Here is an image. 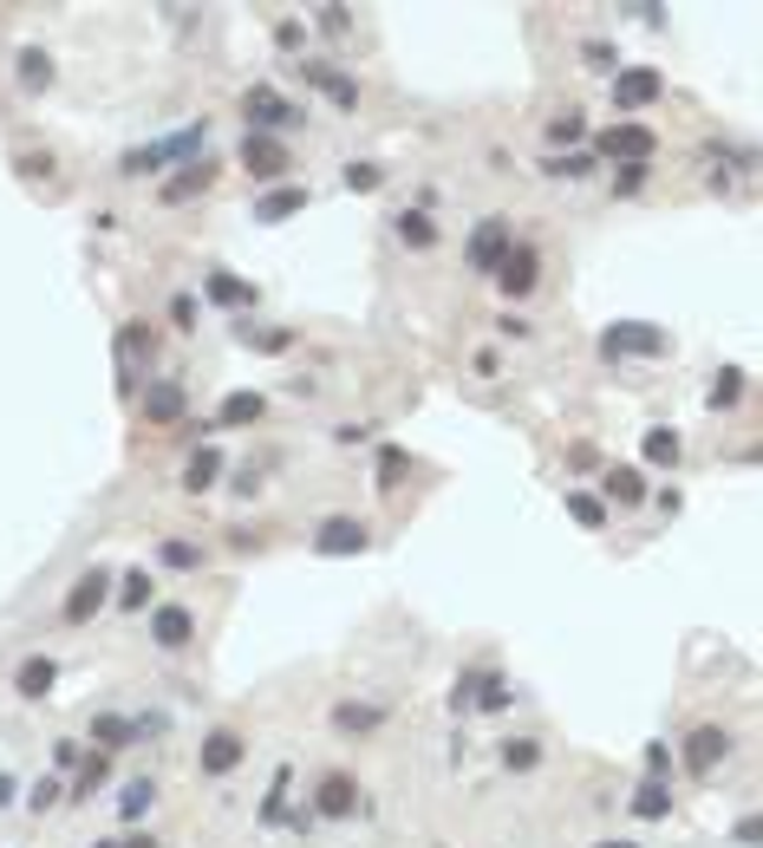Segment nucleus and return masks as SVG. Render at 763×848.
<instances>
[{"instance_id":"obj_39","label":"nucleus","mask_w":763,"mask_h":848,"mask_svg":"<svg viewBox=\"0 0 763 848\" xmlns=\"http://www.w3.org/2000/svg\"><path fill=\"white\" fill-rule=\"evenodd\" d=\"M340 183H346V189H359V196H372V189H379V183H385V170H379V163H366V157H359V163H346V170H340Z\"/></svg>"},{"instance_id":"obj_3","label":"nucleus","mask_w":763,"mask_h":848,"mask_svg":"<svg viewBox=\"0 0 763 848\" xmlns=\"http://www.w3.org/2000/svg\"><path fill=\"white\" fill-rule=\"evenodd\" d=\"M104 601H111V568H98V562H91V568H85V575L72 581V594H65L59 620H65V627H85V620H91V614H98Z\"/></svg>"},{"instance_id":"obj_4","label":"nucleus","mask_w":763,"mask_h":848,"mask_svg":"<svg viewBox=\"0 0 763 848\" xmlns=\"http://www.w3.org/2000/svg\"><path fill=\"white\" fill-rule=\"evenodd\" d=\"M601 353H607V359H620V353L660 359V353H666V333H660V327H647V320H620V327H607V333H601Z\"/></svg>"},{"instance_id":"obj_5","label":"nucleus","mask_w":763,"mask_h":848,"mask_svg":"<svg viewBox=\"0 0 763 848\" xmlns=\"http://www.w3.org/2000/svg\"><path fill=\"white\" fill-rule=\"evenodd\" d=\"M660 91H666V72H660V65H627V72H614V105H620V111H647Z\"/></svg>"},{"instance_id":"obj_17","label":"nucleus","mask_w":763,"mask_h":848,"mask_svg":"<svg viewBox=\"0 0 763 848\" xmlns=\"http://www.w3.org/2000/svg\"><path fill=\"white\" fill-rule=\"evenodd\" d=\"M209 183H216V163H183V170H176V176H170V183H163L157 196H163V202L176 209V202H189V196H202Z\"/></svg>"},{"instance_id":"obj_35","label":"nucleus","mask_w":763,"mask_h":848,"mask_svg":"<svg viewBox=\"0 0 763 848\" xmlns=\"http://www.w3.org/2000/svg\"><path fill=\"white\" fill-rule=\"evenodd\" d=\"M562 503H568V516H575L581 529H601V523H607V503H601V496H588V490H568Z\"/></svg>"},{"instance_id":"obj_6","label":"nucleus","mask_w":763,"mask_h":848,"mask_svg":"<svg viewBox=\"0 0 763 848\" xmlns=\"http://www.w3.org/2000/svg\"><path fill=\"white\" fill-rule=\"evenodd\" d=\"M242 163H248V176H261V183H274V176H287V170H294L287 144H281V137H261V131H248V137H242Z\"/></svg>"},{"instance_id":"obj_18","label":"nucleus","mask_w":763,"mask_h":848,"mask_svg":"<svg viewBox=\"0 0 763 848\" xmlns=\"http://www.w3.org/2000/svg\"><path fill=\"white\" fill-rule=\"evenodd\" d=\"M52 679H59V666L52 660H20V673H13V699H46L52 692Z\"/></svg>"},{"instance_id":"obj_24","label":"nucleus","mask_w":763,"mask_h":848,"mask_svg":"<svg viewBox=\"0 0 763 848\" xmlns=\"http://www.w3.org/2000/svg\"><path fill=\"white\" fill-rule=\"evenodd\" d=\"M216 477H222V451H216V444H202V451H196V457L183 464V490L196 496V490H209Z\"/></svg>"},{"instance_id":"obj_45","label":"nucleus","mask_w":763,"mask_h":848,"mask_svg":"<svg viewBox=\"0 0 763 848\" xmlns=\"http://www.w3.org/2000/svg\"><path fill=\"white\" fill-rule=\"evenodd\" d=\"M281 803H287V771H274V790H268V803H261V823H281V816H287Z\"/></svg>"},{"instance_id":"obj_25","label":"nucleus","mask_w":763,"mask_h":848,"mask_svg":"<svg viewBox=\"0 0 763 848\" xmlns=\"http://www.w3.org/2000/svg\"><path fill=\"white\" fill-rule=\"evenodd\" d=\"M666 810H673V784H660V777H647V784L633 790V816H640V823H660Z\"/></svg>"},{"instance_id":"obj_23","label":"nucleus","mask_w":763,"mask_h":848,"mask_svg":"<svg viewBox=\"0 0 763 848\" xmlns=\"http://www.w3.org/2000/svg\"><path fill=\"white\" fill-rule=\"evenodd\" d=\"M209 300H222V307H255V281L216 268V274H209Z\"/></svg>"},{"instance_id":"obj_9","label":"nucleus","mask_w":763,"mask_h":848,"mask_svg":"<svg viewBox=\"0 0 763 848\" xmlns=\"http://www.w3.org/2000/svg\"><path fill=\"white\" fill-rule=\"evenodd\" d=\"M313 810H320L327 823H346V816L359 810V784H353V771H327V777L313 784Z\"/></svg>"},{"instance_id":"obj_31","label":"nucleus","mask_w":763,"mask_h":848,"mask_svg":"<svg viewBox=\"0 0 763 848\" xmlns=\"http://www.w3.org/2000/svg\"><path fill=\"white\" fill-rule=\"evenodd\" d=\"M157 562H163V568H202V542L163 536V542H157Z\"/></svg>"},{"instance_id":"obj_52","label":"nucleus","mask_w":763,"mask_h":848,"mask_svg":"<svg viewBox=\"0 0 763 848\" xmlns=\"http://www.w3.org/2000/svg\"><path fill=\"white\" fill-rule=\"evenodd\" d=\"M52 758H59V771H78V764H85V751H78V745H52Z\"/></svg>"},{"instance_id":"obj_40","label":"nucleus","mask_w":763,"mask_h":848,"mask_svg":"<svg viewBox=\"0 0 763 848\" xmlns=\"http://www.w3.org/2000/svg\"><path fill=\"white\" fill-rule=\"evenodd\" d=\"M150 594H157V588H150V575H144V568H131V575L118 581V607H131V614H137Z\"/></svg>"},{"instance_id":"obj_16","label":"nucleus","mask_w":763,"mask_h":848,"mask_svg":"<svg viewBox=\"0 0 763 848\" xmlns=\"http://www.w3.org/2000/svg\"><path fill=\"white\" fill-rule=\"evenodd\" d=\"M307 209V189L300 183H274L268 196H255V222H287V216H300Z\"/></svg>"},{"instance_id":"obj_36","label":"nucleus","mask_w":763,"mask_h":848,"mask_svg":"<svg viewBox=\"0 0 763 848\" xmlns=\"http://www.w3.org/2000/svg\"><path fill=\"white\" fill-rule=\"evenodd\" d=\"M333 725H340V732H379V725H385V705H340Z\"/></svg>"},{"instance_id":"obj_11","label":"nucleus","mask_w":763,"mask_h":848,"mask_svg":"<svg viewBox=\"0 0 763 848\" xmlns=\"http://www.w3.org/2000/svg\"><path fill=\"white\" fill-rule=\"evenodd\" d=\"M242 758H248L242 732H229V725H222V732H209V738H202V751H196V771H202V777H229Z\"/></svg>"},{"instance_id":"obj_27","label":"nucleus","mask_w":763,"mask_h":848,"mask_svg":"<svg viewBox=\"0 0 763 848\" xmlns=\"http://www.w3.org/2000/svg\"><path fill=\"white\" fill-rule=\"evenodd\" d=\"M496 764L522 777V771H536V764H542V745H536V738H503V745H496Z\"/></svg>"},{"instance_id":"obj_50","label":"nucleus","mask_w":763,"mask_h":848,"mask_svg":"<svg viewBox=\"0 0 763 848\" xmlns=\"http://www.w3.org/2000/svg\"><path fill=\"white\" fill-rule=\"evenodd\" d=\"M20 176H52V157L39 150V157H20Z\"/></svg>"},{"instance_id":"obj_53","label":"nucleus","mask_w":763,"mask_h":848,"mask_svg":"<svg viewBox=\"0 0 763 848\" xmlns=\"http://www.w3.org/2000/svg\"><path fill=\"white\" fill-rule=\"evenodd\" d=\"M666 764H673L666 745H647V777H666Z\"/></svg>"},{"instance_id":"obj_57","label":"nucleus","mask_w":763,"mask_h":848,"mask_svg":"<svg viewBox=\"0 0 763 848\" xmlns=\"http://www.w3.org/2000/svg\"><path fill=\"white\" fill-rule=\"evenodd\" d=\"M601 848H633V843H601Z\"/></svg>"},{"instance_id":"obj_49","label":"nucleus","mask_w":763,"mask_h":848,"mask_svg":"<svg viewBox=\"0 0 763 848\" xmlns=\"http://www.w3.org/2000/svg\"><path fill=\"white\" fill-rule=\"evenodd\" d=\"M581 52H588V65H614V46H607V39H588Z\"/></svg>"},{"instance_id":"obj_19","label":"nucleus","mask_w":763,"mask_h":848,"mask_svg":"<svg viewBox=\"0 0 763 848\" xmlns=\"http://www.w3.org/2000/svg\"><path fill=\"white\" fill-rule=\"evenodd\" d=\"M392 235H398L405 248H438V222H431L424 209H398V216H392Z\"/></svg>"},{"instance_id":"obj_1","label":"nucleus","mask_w":763,"mask_h":848,"mask_svg":"<svg viewBox=\"0 0 763 848\" xmlns=\"http://www.w3.org/2000/svg\"><path fill=\"white\" fill-rule=\"evenodd\" d=\"M242 118H248L261 137H281V131L307 124V111H300V105H287V98H281V91H268V85H248V91H242Z\"/></svg>"},{"instance_id":"obj_20","label":"nucleus","mask_w":763,"mask_h":848,"mask_svg":"<svg viewBox=\"0 0 763 848\" xmlns=\"http://www.w3.org/2000/svg\"><path fill=\"white\" fill-rule=\"evenodd\" d=\"M744 385H751V379H744V366H718V372H712V385H705V405H712V411H731V405L744 398Z\"/></svg>"},{"instance_id":"obj_41","label":"nucleus","mask_w":763,"mask_h":848,"mask_svg":"<svg viewBox=\"0 0 763 848\" xmlns=\"http://www.w3.org/2000/svg\"><path fill=\"white\" fill-rule=\"evenodd\" d=\"M647 176H653L647 163H614V196H640V189H647Z\"/></svg>"},{"instance_id":"obj_22","label":"nucleus","mask_w":763,"mask_h":848,"mask_svg":"<svg viewBox=\"0 0 763 848\" xmlns=\"http://www.w3.org/2000/svg\"><path fill=\"white\" fill-rule=\"evenodd\" d=\"M601 490H607V496H601V503H620V509H627V503H647V477H640V470H633V464H614V470H607V483H601Z\"/></svg>"},{"instance_id":"obj_48","label":"nucleus","mask_w":763,"mask_h":848,"mask_svg":"<svg viewBox=\"0 0 763 848\" xmlns=\"http://www.w3.org/2000/svg\"><path fill=\"white\" fill-rule=\"evenodd\" d=\"M366 438H372L366 425H333V444H346V451H353V444H366Z\"/></svg>"},{"instance_id":"obj_46","label":"nucleus","mask_w":763,"mask_h":848,"mask_svg":"<svg viewBox=\"0 0 763 848\" xmlns=\"http://www.w3.org/2000/svg\"><path fill=\"white\" fill-rule=\"evenodd\" d=\"M170 320L189 333V327H196V294H176V300H170Z\"/></svg>"},{"instance_id":"obj_21","label":"nucleus","mask_w":763,"mask_h":848,"mask_svg":"<svg viewBox=\"0 0 763 848\" xmlns=\"http://www.w3.org/2000/svg\"><path fill=\"white\" fill-rule=\"evenodd\" d=\"M640 457H647L653 470H673V464L686 457V444H679V431H673V425H653V431H647V444H640Z\"/></svg>"},{"instance_id":"obj_29","label":"nucleus","mask_w":763,"mask_h":848,"mask_svg":"<svg viewBox=\"0 0 763 848\" xmlns=\"http://www.w3.org/2000/svg\"><path fill=\"white\" fill-rule=\"evenodd\" d=\"M91 738H98L104 751H124V745L137 738V725H131V718H118V712H98V718H91Z\"/></svg>"},{"instance_id":"obj_14","label":"nucleus","mask_w":763,"mask_h":848,"mask_svg":"<svg viewBox=\"0 0 763 848\" xmlns=\"http://www.w3.org/2000/svg\"><path fill=\"white\" fill-rule=\"evenodd\" d=\"M150 640H157L163 653H183V647L196 640V614H189V607H157V614H150Z\"/></svg>"},{"instance_id":"obj_15","label":"nucleus","mask_w":763,"mask_h":848,"mask_svg":"<svg viewBox=\"0 0 763 848\" xmlns=\"http://www.w3.org/2000/svg\"><path fill=\"white\" fill-rule=\"evenodd\" d=\"M300 78H307L313 91H327L340 111H359V78H346L340 65H300Z\"/></svg>"},{"instance_id":"obj_13","label":"nucleus","mask_w":763,"mask_h":848,"mask_svg":"<svg viewBox=\"0 0 763 848\" xmlns=\"http://www.w3.org/2000/svg\"><path fill=\"white\" fill-rule=\"evenodd\" d=\"M189 411V392L176 385V379H157V385H144V425H176Z\"/></svg>"},{"instance_id":"obj_2","label":"nucleus","mask_w":763,"mask_h":848,"mask_svg":"<svg viewBox=\"0 0 763 848\" xmlns=\"http://www.w3.org/2000/svg\"><path fill=\"white\" fill-rule=\"evenodd\" d=\"M496 287H503V300H529L542 287V255L529 242H509V255L496 261Z\"/></svg>"},{"instance_id":"obj_10","label":"nucleus","mask_w":763,"mask_h":848,"mask_svg":"<svg viewBox=\"0 0 763 848\" xmlns=\"http://www.w3.org/2000/svg\"><path fill=\"white\" fill-rule=\"evenodd\" d=\"M509 255V222L503 216H490V222H477V235H470V248H464V261L477 268V274H496V261Z\"/></svg>"},{"instance_id":"obj_44","label":"nucleus","mask_w":763,"mask_h":848,"mask_svg":"<svg viewBox=\"0 0 763 848\" xmlns=\"http://www.w3.org/2000/svg\"><path fill=\"white\" fill-rule=\"evenodd\" d=\"M542 170H549L555 183H575V176H588V157H549Z\"/></svg>"},{"instance_id":"obj_42","label":"nucleus","mask_w":763,"mask_h":848,"mask_svg":"<svg viewBox=\"0 0 763 848\" xmlns=\"http://www.w3.org/2000/svg\"><path fill=\"white\" fill-rule=\"evenodd\" d=\"M157 163H170V157H163V144H150V150H131V157H124V176H150Z\"/></svg>"},{"instance_id":"obj_30","label":"nucleus","mask_w":763,"mask_h":848,"mask_svg":"<svg viewBox=\"0 0 763 848\" xmlns=\"http://www.w3.org/2000/svg\"><path fill=\"white\" fill-rule=\"evenodd\" d=\"M150 803H157V784H150V777H131V784H124V797H118V816H124V823H144V810H150Z\"/></svg>"},{"instance_id":"obj_33","label":"nucleus","mask_w":763,"mask_h":848,"mask_svg":"<svg viewBox=\"0 0 763 848\" xmlns=\"http://www.w3.org/2000/svg\"><path fill=\"white\" fill-rule=\"evenodd\" d=\"M542 131H549V144L562 150V144H581V137H588V118H581V111H555Z\"/></svg>"},{"instance_id":"obj_55","label":"nucleus","mask_w":763,"mask_h":848,"mask_svg":"<svg viewBox=\"0 0 763 848\" xmlns=\"http://www.w3.org/2000/svg\"><path fill=\"white\" fill-rule=\"evenodd\" d=\"M0 810H13V777L0 771Z\"/></svg>"},{"instance_id":"obj_8","label":"nucleus","mask_w":763,"mask_h":848,"mask_svg":"<svg viewBox=\"0 0 763 848\" xmlns=\"http://www.w3.org/2000/svg\"><path fill=\"white\" fill-rule=\"evenodd\" d=\"M725 758H731V732H725V725H699V732L686 738V771H692V777H712Z\"/></svg>"},{"instance_id":"obj_26","label":"nucleus","mask_w":763,"mask_h":848,"mask_svg":"<svg viewBox=\"0 0 763 848\" xmlns=\"http://www.w3.org/2000/svg\"><path fill=\"white\" fill-rule=\"evenodd\" d=\"M405 477H411V457H405L398 444H385V451H379V477H372V490H379V496H392Z\"/></svg>"},{"instance_id":"obj_34","label":"nucleus","mask_w":763,"mask_h":848,"mask_svg":"<svg viewBox=\"0 0 763 848\" xmlns=\"http://www.w3.org/2000/svg\"><path fill=\"white\" fill-rule=\"evenodd\" d=\"M235 340H242V346H255V353H287V346H294V333H287V327H242Z\"/></svg>"},{"instance_id":"obj_43","label":"nucleus","mask_w":763,"mask_h":848,"mask_svg":"<svg viewBox=\"0 0 763 848\" xmlns=\"http://www.w3.org/2000/svg\"><path fill=\"white\" fill-rule=\"evenodd\" d=\"M26 810H33V816H46V810H59V784H52V777H39V784L26 790Z\"/></svg>"},{"instance_id":"obj_37","label":"nucleus","mask_w":763,"mask_h":848,"mask_svg":"<svg viewBox=\"0 0 763 848\" xmlns=\"http://www.w3.org/2000/svg\"><path fill=\"white\" fill-rule=\"evenodd\" d=\"M118 346L150 359V353H157V327H150V320H124V327H118Z\"/></svg>"},{"instance_id":"obj_38","label":"nucleus","mask_w":763,"mask_h":848,"mask_svg":"<svg viewBox=\"0 0 763 848\" xmlns=\"http://www.w3.org/2000/svg\"><path fill=\"white\" fill-rule=\"evenodd\" d=\"M104 777H111V758L98 751V758H85V764H78V784H72V797H78V803H91V790H98Z\"/></svg>"},{"instance_id":"obj_28","label":"nucleus","mask_w":763,"mask_h":848,"mask_svg":"<svg viewBox=\"0 0 763 848\" xmlns=\"http://www.w3.org/2000/svg\"><path fill=\"white\" fill-rule=\"evenodd\" d=\"M255 418H261V392H229L209 425H255Z\"/></svg>"},{"instance_id":"obj_7","label":"nucleus","mask_w":763,"mask_h":848,"mask_svg":"<svg viewBox=\"0 0 763 848\" xmlns=\"http://www.w3.org/2000/svg\"><path fill=\"white\" fill-rule=\"evenodd\" d=\"M313 549H320V555H359V549H372V529H366L359 516H327V523L313 529Z\"/></svg>"},{"instance_id":"obj_51","label":"nucleus","mask_w":763,"mask_h":848,"mask_svg":"<svg viewBox=\"0 0 763 848\" xmlns=\"http://www.w3.org/2000/svg\"><path fill=\"white\" fill-rule=\"evenodd\" d=\"M496 333H509V340H529L536 327H529V320H516V314H503V320H496Z\"/></svg>"},{"instance_id":"obj_56","label":"nucleus","mask_w":763,"mask_h":848,"mask_svg":"<svg viewBox=\"0 0 763 848\" xmlns=\"http://www.w3.org/2000/svg\"><path fill=\"white\" fill-rule=\"evenodd\" d=\"M124 848H157V843H150V836H131V843H124Z\"/></svg>"},{"instance_id":"obj_12","label":"nucleus","mask_w":763,"mask_h":848,"mask_svg":"<svg viewBox=\"0 0 763 848\" xmlns=\"http://www.w3.org/2000/svg\"><path fill=\"white\" fill-rule=\"evenodd\" d=\"M653 144H660V137H653L647 124H614V131L601 137V157H614V163H647Z\"/></svg>"},{"instance_id":"obj_54","label":"nucleus","mask_w":763,"mask_h":848,"mask_svg":"<svg viewBox=\"0 0 763 848\" xmlns=\"http://www.w3.org/2000/svg\"><path fill=\"white\" fill-rule=\"evenodd\" d=\"M300 39H307V33H300L294 20H281V26H274V46H300Z\"/></svg>"},{"instance_id":"obj_32","label":"nucleus","mask_w":763,"mask_h":848,"mask_svg":"<svg viewBox=\"0 0 763 848\" xmlns=\"http://www.w3.org/2000/svg\"><path fill=\"white\" fill-rule=\"evenodd\" d=\"M20 85H26V91H46V85H52V59H46L39 46L20 52Z\"/></svg>"},{"instance_id":"obj_47","label":"nucleus","mask_w":763,"mask_h":848,"mask_svg":"<svg viewBox=\"0 0 763 848\" xmlns=\"http://www.w3.org/2000/svg\"><path fill=\"white\" fill-rule=\"evenodd\" d=\"M320 26H327V33H346V26H353V13H346V7H320Z\"/></svg>"}]
</instances>
